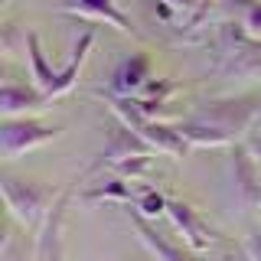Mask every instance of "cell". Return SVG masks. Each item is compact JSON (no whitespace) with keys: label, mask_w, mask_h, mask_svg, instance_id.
I'll list each match as a JSON object with an SVG mask.
<instances>
[{"label":"cell","mask_w":261,"mask_h":261,"mask_svg":"<svg viewBox=\"0 0 261 261\" xmlns=\"http://www.w3.org/2000/svg\"><path fill=\"white\" fill-rule=\"evenodd\" d=\"M251 130H258V134H261V111H258V118H255V127H251Z\"/></svg>","instance_id":"24"},{"label":"cell","mask_w":261,"mask_h":261,"mask_svg":"<svg viewBox=\"0 0 261 261\" xmlns=\"http://www.w3.org/2000/svg\"><path fill=\"white\" fill-rule=\"evenodd\" d=\"M228 193H232V202L239 206V212L261 209V167L242 141L228 147Z\"/></svg>","instance_id":"4"},{"label":"cell","mask_w":261,"mask_h":261,"mask_svg":"<svg viewBox=\"0 0 261 261\" xmlns=\"http://www.w3.org/2000/svg\"><path fill=\"white\" fill-rule=\"evenodd\" d=\"M245 251H248L251 261H261V232H251L248 239H245Z\"/></svg>","instance_id":"22"},{"label":"cell","mask_w":261,"mask_h":261,"mask_svg":"<svg viewBox=\"0 0 261 261\" xmlns=\"http://www.w3.org/2000/svg\"><path fill=\"white\" fill-rule=\"evenodd\" d=\"M242 27H245V33H248V36L261 39V0H255V4H251L248 10L242 13Z\"/></svg>","instance_id":"19"},{"label":"cell","mask_w":261,"mask_h":261,"mask_svg":"<svg viewBox=\"0 0 261 261\" xmlns=\"http://www.w3.org/2000/svg\"><path fill=\"white\" fill-rule=\"evenodd\" d=\"M258 111H261V95L258 92H245V95L209 101L206 108H199L193 118H199V121H206V124H212V127L225 130L232 141H242V137L255 127Z\"/></svg>","instance_id":"3"},{"label":"cell","mask_w":261,"mask_h":261,"mask_svg":"<svg viewBox=\"0 0 261 261\" xmlns=\"http://www.w3.org/2000/svg\"><path fill=\"white\" fill-rule=\"evenodd\" d=\"M157 4L160 7H170V10H179V13H193L199 0H157Z\"/></svg>","instance_id":"23"},{"label":"cell","mask_w":261,"mask_h":261,"mask_svg":"<svg viewBox=\"0 0 261 261\" xmlns=\"http://www.w3.org/2000/svg\"><path fill=\"white\" fill-rule=\"evenodd\" d=\"M150 167H153V153H134V157L118 160L108 173H118V176L130 179V183H141V179L150 173Z\"/></svg>","instance_id":"16"},{"label":"cell","mask_w":261,"mask_h":261,"mask_svg":"<svg viewBox=\"0 0 261 261\" xmlns=\"http://www.w3.org/2000/svg\"><path fill=\"white\" fill-rule=\"evenodd\" d=\"M167 196L163 193H157L153 186H137V199H134V209L141 212V216H147V219H157V216H163L167 212Z\"/></svg>","instance_id":"17"},{"label":"cell","mask_w":261,"mask_h":261,"mask_svg":"<svg viewBox=\"0 0 261 261\" xmlns=\"http://www.w3.org/2000/svg\"><path fill=\"white\" fill-rule=\"evenodd\" d=\"M72 199V186H65L53 209L46 212L43 225L36 235V261H62V222H65V206Z\"/></svg>","instance_id":"10"},{"label":"cell","mask_w":261,"mask_h":261,"mask_svg":"<svg viewBox=\"0 0 261 261\" xmlns=\"http://www.w3.org/2000/svg\"><path fill=\"white\" fill-rule=\"evenodd\" d=\"M127 216H130V225H134L137 235H141V242L153 251V258H157V261H206L199 251H193L190 245L170 242L167 235H160L157 225H153L147 216H141L137 209H127Z\"/></svg>","instance_id":"9"},{"label":"cell","mask_w":261,"mask_h":261,"mask_svg":"<svg viewBox=\"0 0 261 261\" xmlns=\"http://www.w3.org/2000/svg\"><path fill=\"white\" fill-rule=\"evenodd\" d=\"M137 134L150 144L153 153H163V157H173V160H183L186 153H190V147H193L183 134H179L176 124H167V121H160V118L144 121V124L137 127Z\"/></svg>","instance_id":"13"},{"label":"cell","mask_w":261,"mask_h":261,"mask_svg":"<svg viewBox=\"0 0 261 261\" xmlns=\"http://www.w3.org/2000/svg\"><path fill=\"white\" fill-rule=\"evenodd\" d=\"M46 108H49V98L33 82L30 85L27 82H13V79L4 82V95H0L4 118H27V114H36V111H46Z\"/></svg>","instance_id":"12"},{"label":"cell","mask_w":261,"mask_h":261,"mask_svg":"<svg viewBox=\"0 0 261 261\" xmlns=\"http://www.w3.org/2000/svg\"><path fill=\"white\" fill-rule=\"evenodd\" d=\"M153 79V62L147 53H130L118 62V69L111 72L108 82V92L114 95H137L147 82Z\"/></svg>","instance_id":"11"},{"label":"cell","mask_w":261,"mask_h":261,"mask_svg":"<svg viewBox=\"0 0 261 261\" xmlns=\"http://www.w3.org/2000/svg\"><path fill=\"white\" fill-rule=\"evenodd\" d=\"M134 153H153V150L134 127H127L124 121H114V124L108 127V144H105V150L88 163L85 176H95V173H101V170H111L118 160L134 157Z\"/></svg>","instance_id":"7"},{"label":"cell","mask_w":261,"mask_h":261,"mask_svg":"<svg viewBox=\"0 0 261 261\" xmlns=\"http://www.w3.org/2000/svg\"><path fill=\"white\" fill-rule=\"evenodd\" d=\"M176 127H179V134H183L193 147H232L235 144L225 130L212 127V124H206V121L193 118V114H190V118H183Z\"/></svg>","instance_id":"15"},{"label":"cell","mask_w":261,"mask_h":261,"mask_svg":"<svg viewBox=\"0 0 261 261\" xmlns=\"http://www.w3.org/2000/svg\"><path fill=\"white\" fill-rule=\"evenodd\" d=\"M242 144L248 147V153L255 157V163L261 167V134H258V130H251V134H245V137H242Z\"/></svg>","instance_id":"21"},{"label":"cell","mask_w":261,"mask_h":261,"mask_svg":"<svg viewBox=\"0 0 261 261\" xmlns=\"http://www.w3.org/2000/svg\"><path fill=\"white\" fill-rule=\"evenodd\" d=\"M216 72L225 79H261V39L248 36L242 20H225L216 30Z\"/></svg>","instance_id":"1"},{"label":"cell","mask_w":261,"mask_h":261,"mask_svg":"<svg viewBox=\"0 0 261 261\" xmlns=\"http://www.w3.org/2000/svg\"><path fill=\"white\" fill-rule=\"evenodd\" d=\"M206 261H251V258H248V251H245V245H242V248H235L232 242L222 239L216 248H209V258Z\"/></svg>","instance_id":"18"},{"label":"cell","mask_w":261,"mask_h":261,"mask_svg":"<svg viewBox=\"0 0 261 261\" xmlns=\"http://www.w3.org/2000/svg\"><path fill=\"white\" fill-rule=\"evenodd\" d=\"M167 216H170V222H173V228L179 235H183V245H190L193 251H209V248H216L219 242H222V235L212 228L206 219H202V212L193 206V202H186V199H170L167 202Z\"/></svg>","instance_id":"6"},{"label":"cell","mask_w":261,"mask_h":261,"mask_svg":"<svg viewBox=\"0 0 261 261\" xmlns=\"http://www.w3.org/2000/svg\"><path fill=\"white\" fill-rule=\"evenodd\" d=\"M59 134H62V127L43 124V121H36L33 114H27V118H4V127H0L4 157H7V160H16L20 153L36 150V147L56 141Z\"/></svg>","instance_id":"5"},{"label":"cell","mask_w":261,"mask_h":261,"mask_svg":"<svg viewBox=\"0 0 261 261\" xmlns=\"http://www.w3.org/2000/svg\"><path fill=\"white\" fill-rule=\"evenodd\" d=\"M251 4H255V0H219V13H222L225 20H242V13L248 10Z\"/></svg>","instance_id":"20"},{"label":"cell","mask_w":261,"mask_h":261,"mask_svg":"<svg viewBox=\"0 0 261 261\" xmlns=\"http://www.w3.org/2000/svg\"><path fill=\"white\" fill-rule=\"evenodd\" d=\"M79 199L82 202H124V206H130L137 199V183H130V179L118 176V173H108L98 183L79 190Z\"/></svg>","instance_id":"14"},{"label":"cell","mask_w":261,"mask_h":261,"mask_svg":"<svg viewBox=\"0 0 261 261\" xmlns=\"http://www.w3.org/2000/svg\"><path fill=\"white\" fill-rule=\"evenodd\" d=\"M4 199H7V209L10 216L20 222L23 228H39L46 219V212L53 209V202L59 199L62 190L49 183H39V179H27V176H13V173H4Z\"/></svg>","instance_id":"2"},{"label":"cell","mask_w":261,"mask_h":261,"mask_svg":"<svg viewBox=\"0 0 261 261\" xmlns=\"http://www.w3.org/2000/svg\"><path fill=\"white\" fill-rule=\"evenodd\" d=\"M59 13L105 23V27H114L118 33H124V36L141 39V30H137L134 23H130V16L118 7V0H59Z\"/></svg>","instance_id":"8"}]
</instances>
